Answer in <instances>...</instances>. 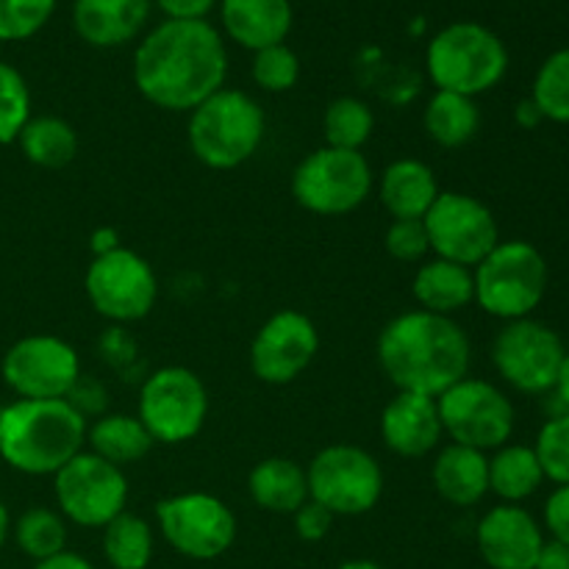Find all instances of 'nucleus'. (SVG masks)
Listing matches in <instances>:
<instances>
[{
  "label": "nucleus",
  "mask_w": 569,
  "mask_h": 569,
  "mask_svg": "<svg viewBox=\"0 0 569 569\" xmlns=\"http://www.w3.org/2000/svg\"><path fill=\"white\" fill-rule=\"evenodd\" d=\"M292 20L289 0H220L222 31L253 53L287 42Z\"/></svg>",
  "instance_id": "21"
},
{
  "label": "nucleus",
  "mask_w": 569,
  "mask_h": 569,
  "mask_svg": "<svg viewBox=\"0 0 569 569\" xmlns=\"http://www.w3.org/2000/svg\"><path fill=\"white\" fill-rule=\"evenodd\" d=\"M248 492L250 500L270 515H295L309 500V481L298 461L272 456L250 470Z\"/></svg>",
  "instance_id": "25"
},
{
  "label": "nucleus",
  "mask_w": 569,
  "mask_h": 569,
  "mask_svg": "<svg viewBox=\"0 0 569 569\" xmlns=\"http://www.w3.org/2000/svg\"><path fill=\"white\" fill-rule=\"evenodd\" d=\"M439 192L437 176L420 159L392 161L378 181V198L392 220H422Z\"/></svg>",
  "instance_id": "23"
},
{
  "label": "nucleus",
  "mask_w": 569,
  "mask_h": 569,
  "mask_svg": "<svg viewBox=\"0 0 569 569\" xmlns=\"http://www.w3.org/2000/svg\"><path fill=\"white\" fill-rule=\"evenodd\" d=\"M33 569H94L92 561L83 559V556L72 553V550H61L59 556H50V559L37 561Z\"/></svg>",
  "instance_id": "44"
},
{
  "label": "nucleus",
  "mask_w": 569,
  "mask_h": 569,
  "mask_svg": "<svg viewBox=\"0 0 569 569\" xmlns=\"http://www.w3.org/2000/svg\"><path fill=\"white\" fill-rule=\"evenodd\" d=\"M478 553L492 569H533L545 548L537 517L517 503H500L476 528Z\"/></svg>",
  "instance_id": "18"
},
{
  "label": "nucleus",
  "mask_w": 569,
  "mask_h": 569,
  "mask_svg": "<svg viewBox=\"0 0 569 569\" xmlns=\"http://www.w3.org/2000/svg\"><path fill=\"white\" fill-rule=\"evenodd\" d=\"M56 0H0V42H22L48 26Z\"/></svg>",
  "instance_id": "37"
},
{
  "label": "nucleus",
  "mask_w": 569,
  "mask_h": 569,
  "mask_svg": "<svg viewBox=\"0 0 569 569\" xmlns=\"http://www.w3.org/2000/svg\"><path fill=\"white\" fill-rule=\"evenodd\" d=\"M445 437L453 445L476 448L481 453L509 445L515 433V403L503 389L481 378H461L437 398Z\"/></svg>",
  "instance_id": "11"
},
{
  "label": "nucleus",
  "mask_w": 569,
  "mask_h": 569,
  "mask_svg": "<svg viewBox=\"0 0 569 569\" xmlns=\"http://www.w3.org/2000/svg\"><path fill=\"white\" fill-rule=\"evenodd\" d=\"M515 117H517V122H520V126H526V128H533V126H539V122H542V114H539L537 103H533L531 98L522 100V103L517 106Z\"/></svg>",
  "instance_id": "46"
},
{
  "label": "nucleus",
  "mask_w": 569,
  "mask_h": 569,
  "mask_svg": "<svg viewBox=\"0 0 569 569\" xmlns=\"http://www.w3.org/2000/svg\"><path fill=\"white\" fill-rule=\"evenodd\" d=\"M226 42L209 20L159 22L133 53V83L156 109H198L226 87Z\"/></svg>",
  "instance_id": "1"
},
{
  "label": "nucleus",
  "mask_w": 569,
  "mask_h": 569,
  "mask_svg": "<svg viewBox=\"0 0 569 569\" xmlns=\"http://www.w3.org/2000/svg\"><path fill=\"white\" fill-rule=\"evenodd\" d=\"M531 100L542 120L569 122V48L556 50L542 61L533 78Z\"/></svg>",
  "instance_id": "33"
},
{
  "label": "nucleus",
  "mask_w": 569,
  "mask_h": 569,
  "mask_svg": "<svg viewBox=\"0 0 569 569\" xmlns=\"http://www.w3.org/2000/svg\"><path fill=\"white\" fill-rule=\"evenodd\" d=\"M64 400L78 411V415L83 417V420H89V417H94V420H98V417H103L106 403H109V392H106L103 383L94 381V378L83 376L81 372V378L72 383L70 395H67Z\"/></svg>",
  "instance_id": "39"
},
{
  "label": "nucleus",
  "mask_w": 569,
  "mask_h": 569,
  "mask_svg": "<svg viewBox=\"0 0 569 569\" xmlns=\"http://www.w3.org/2000/svg\"><path fill=\"white\" fill-rule=\"evenodd\" d=\"M89 450L100 459L111 461L117 467H128L142 461L153 448V437L148 428L133 415H103L87 428Z\"/></svg>",
  "instance_id": "26"
},
{
  "label": "nucleus",
  "mask_w": 569,
  "mask_h": 569,
  "mask_svg": "<svg viewBox=\"0 0 569 569\" xmlns=\"http://www.w3.org/2000/svg\"><path fill=\"white\" fill-rule=\"evenodd\" d=\"M376 128V114L370 106L359 98H337L328 103L326 114H322V133H326L328 148L339 150H361L372 137Z\"/></svg>",
  "instance_id": "31"
},
{
  "label": "nucleus",
  "mask_w": 569,
  "mask_h": 569,
  "mask_svg": "<svg viewBox=\"0 0 569 569\" xmlns=\"http://www.w3.org/2000/svg\"><path fill=\"white\" fill-rule=\"evenodd\" d=\"M250 72H253L256 87H261L264 92H289L300 81V59L287 42L270 44V48L253 53Z\"/></svg>",
  "instance_id": "36"
},
{
  "label": "nucleus",
  "mask_w": 569,
  "mask_h": 569,
  "mask_svg": "<svg viewBox=\"0 0 569 569\" xmlns=\"http://www.w3.org/2000/svg\"><path fill=\"white\" fill-rule=\"evenodd\" d=\"M3 381L22 400H64L81 378V359L70 342L53 333H31L6 350Z\"/></svg>",
  "instance_id": "16"
},
{
  "label": "nucleus",
  "mask_w": 569,
  "mask_h": 569,
  "mask_svg": "<svg viewBox=\"0 0 569 569\" xmlns=\"http://www.w3.org/2000/svg\"><path fill=\"white\" fill-rule=\"evenodd\" d=\"M17 548L33 561H44L67 550V520L48 506H31L14 526Z\"/></svg>",
  "instance_id": "32"
},
{
  "label": "nucleus",
  "mask_w": 569,
  "mask_h": 569,
  "mask_svg": "<svg viewBox=\"0 0 569 569\" xmlns=\"http://www.w3.org/2000/svg\"><path fill=\"white\" fill-rule=\"evenodd\" d=\"M153 0H72V28L92 48H122L144 31Z\"/></svg>",
  "instance_id": "20"
},
{
  "label": "nucleus",
  "mask_w": 569,
  "mask_h": 569,
  "mask_svg": "<svg viewBox=\"0 0 569 569\" xmlns=\"http://www.w3.org/2000/svg\"><path fill=\"white\" fill-rule=\"evenodd\" d=\"M103 556L111 569H148L153 559L150 522L131 511H122L103 528Z\"/></svg>",
  "instance_id": "30"
},
{
  "label": "nucleus",
  "mask_w": 569,
  "mask_h": 569,
  "mask_svg": "<svg viewBox=\"0 0 569 569\" xmlns=\"http://www.w3.org/2000/svg\"><path fill=\"white\" fill-rule=\"evenodd\" d=\"M533 450L542 465L545 481H553L556 487H569V411L550 417L539 428Z\"/></svg>",
  "instance_id": "35"
},
{
  "label": "nucleus",
  "mask_w": 569,
  "mask_h": 569,
  "mask_svg": "<svg viewBox=\"0 0 569 569\" xmlns=\"http://www.w3.org/2000/svg\"><path fill=\"white\" fill-rule=\"evenodd\" d=\"M9 531H11L9 509H6V503H3V500H0V550H3L6 539H9Z\"/></svg>",
  "instance_id": "48"
},
{
  "label": "nucleus",
  "mask_w": 569,
  "mask_h": 569,
  "mask_svg": "<svg viewBox=\"0 0 569 569\" xmlns=\"http://www.w3.org/2000/svg\"><path fill=\"white\" fill-rule=\"evenodd\" d=\"M426 67L433 87L442 92L478 98L503 81L509 50L492 28L461 20L445 26L428 42Z\"/></svg>",
  "instance_id": "5"
},
{
  "label": "nucleus",
  "mask_w": 569,
  "mask_h": 569,
  "mask_svg": "<svg viewBox=\"0 0 569 569\" xmlns=\"http://www.w3.org/2000/svg\"><path fill=\"white\" fill-rule=\"evenodd\" d=\"M292 194L311 214H350L372 194V167L361 150H339L326 144L295 167Z\"/></svg>",
  "instance_id": "7"
},
{
  "label": "nucleus",
  "mask_w": 569,
  "mask_h": 569,
  "mask_svg": "<svg viewBox=\"0 0 569 569\" xmlns=\"http://www.w3.org/2000/svg\"><path fill=\"white\" fill-rule=\"evenodd\" d=\"M309 500L333 517H359L378 506L383 495V470L359 445L337 442L322 448L306 467Z\"/></svg>",
  "instance_id": "8"
},
{
  "label": "nucleus",
  "mask_w": 569,
  "mask_h": 569,
  "mask_svg": "<svg viewBox=\"0 0 569 569\" xmlns=\"http://www.w3.org/2000/svg\"><path fill=\"white\" fill-rule=\"evenodd\" d=\"M139 422L153 442L183 445L198 437L209 417V392L189 367H161L139 389Z\"/></svg>",
  "instance_id": "9"
},
{
  "label": "nucleus",
  "mask_w": 569,
  "mask_h": 569,
  "mask_svg": "<svg viewBox=\"0 0 569 569\" xmlns=\"http://www.w3.org/2000/svg\"><path fill=\"white\" fill-rule=\"evenodd\" d=\"M437 398L415 392H398L381 415V439L392 453L403 459H422L442 442Z\"/></svg>",
  "instance_id": "19"
},
{
  "label": "nucleus",
  "mask_w": 569,
  "mask_h": 569,
  "mask_svg": "<svg viewBox=\"0 0 569 569\" xmlns=\"http://www.w3.org/2000/svg\"><path fill=\"white\" fill-rule=\"evenodd\" d=\"M411 292H415V300L422 311L453 317L456 311L476 303V278H472L470 267L431 259L420 264Z\"/></svg>",
  "instance_id": "24"
},
{
  "label": "nucleus",
  "mask_w": 569,
  "mask_h": 569,
  "mask_svg": "<svg viewBox=\"0 0 569 569\" xmlns=\"http://www.w3.org/2000/svg\"><path fill=\"white\" fill-rule=\"evenodd\" d=\"M545 528L556 542L569 545V487H556L545 500Z\"/></svg>",
  "instance_id": "41"
},
{
  "label": "nucleus",
  "mask_w": 569,
  "mask_h": 569,
  "mask_svg": "<svg viewBox=\"0 0 569 569\" xmlns=\"http://www.w3.org/2000/svg\"><path fill=\"white\" fill-rule=\"evenodd\" d=\"M267 117L261 106L239 89H226L189 111V150L211 170H233L253 159L264 142Z\"/></svg>",
  "instance_id": "4"
},
{
  "label": "nucleus",
  "mask_w": 569,
  "mask_h": 569,
  "mask_svg": "<svg viewBox=\"0 0 569 569\" xmlns=\"http://www.w3.org/2000/svg\"><path fill=\"white\" fill-rule=\"evenodd\" d=\"M295 533H298L303 542H322V539L331 533L333 515L328 509H322L315 500H306L298 511H295Z\"/></svg>",
  "instance_id": "40"
},
{
  "label": "nucleus",
  "mask_w": 569,
  "mask_h": 569,
  "mask_svg": "<svg viewBox=\"0 0 569 569\" xmlns=\"http://www.w3.org/2000/svg\"><path fill=\"white\" fill-rule=\"evenodd\" d=\"M337 569H387V567H383V565H378V561L356 559V561H345V565H339Z\"/></svg>",
  "instance_id": "49"
},
{
  "label": "nucleus",
  "mask_w": 569,
  "mask_h": 569,
  "mask_svg": "<svg viewBox=\"0 0 569 569\" xmlns=\"http://www.w3.org/2000/svg\"><path fill=\"white\" fill-rule=\"evenodd\" d=\"M383 248L392 256L395 261L403 264H417L426 261L431 253V242H428L426 222L422 220H392L389 222L387 233H383Z\"/></svg>",
  "instance_id": "38"
},
{
  "label": "nucleus",
  "mask_w": 569,
  "mask_h": 569,
  "mask_svg": "<svg viewBox=\"0 0 569 569\" xmlns=\"http://www.w3.org/2000/svg\"><path fill=\"white\" fill-rule=\"evenodd\" d=\"M156 526L176 553L192 561H214L237 542V515L209 492H181L159 500Z\"/></svg>",
  "instance_id": "10"
},
{
  "label": "nucleus",
  "mask_w": 569,
  "mask_h": 569,
  "mask_svg": "<svg viewBox=\"0 0 569 569\" xmlns=\"http://www.w3.org/2000/svg\"><path fill=\"white\" fill-rule=\"evenodd\" d=\"M89 306L111 322H137L153 311L159 281L148 259L128 248L94 256L83 276Z\"/></svg>",
  "instance_id": "14"
},
{
  "label": "nucleus",
  "mask_w": 569,
  "mask_h": 569,
  "mask_svg": "<svg viewBox=\"0 0 569 569\" xmlns=\"http://www.w3.org/2000/svg\"><path fill=\"white\" fill-rule=\"evenodd\" d=\"M567 348L559 333L545 322H506L492 342V365L511 389L522 395H545L556 387Z\"/></svg>",
  "instance_id": "13"
},
{
  "label": "nucleus",
  "mask_w": 569,
  "mask_h": 569,
  "mask_svg": "<svg viewBox=\"0 0 569 569\" xmlns=\"http://www.w3.org/2000/svg\"><path fill=\"white\" fill-rule=\"evenodd\" d=\"M31 120V89L17 67L0 61V144L17 142Z\"/></svg>",
  "instance_id": "34"
},
{
  "label": "nucleus",
  "mask_w": 569,
  "mask_h": 569,
  "mask_svg": "<svg viewBox=\"0 0 569 569\" xmlns=\"http://www.w3.org/2000/svg\"><path fill=\"white\" fill-rule=\"evenodd\" d=\"M128 478L122 467L100 459L92 450L72 456L53 476L59 515L81 528H106L128 506Z\"/></svg>",
  "instance_id": "12"
},
{
  "label": "nucleus",
  "mask_w": 569,
  "mask_h": 569,
  "mask_svg": "<svg viewBox=\"0 0 569 569\" xmlns=\"http://www.w3.org/2000/svg\"><path fill=\"white\" fill-rule=\"evenodd\" d=\"M320 331L298 309H281L256 331L250 345V370L261 383L283 387L303 376L317 359Z\"/></svg>",
  "instance_id": "17"
},
{
  "label": "nucleus",
  "mask_w": 569,
  "mask_h": 569,
  "mask_svg": "<svg viewBox=\"0 0 569 569\" xmlns=\"http://www.w3.org/2000/svg\"><path fill=\"white\" fill-rule=\"evenodd\" d=\"M422 222H426L431 253L470 270L481 264L500 242V228L492 209L467 192H439Z\"/></svg>",
  "instance_id": "15"
},
{
  "label": "nucleus",
  "mask_w": 569,
  "mask_h": 569,
  "mask_svg": "<svg viewBox=\"0 0 569 569\" xmlns=\"http://www.w3.org/2000/svg\"><path fill=\"white\" fill-rule=\"evenodd\" d=\"M542 483V465L537 459V450L528 445H503L489 459V492L498 495L503 503L520 506L522 500L537 495Z\"/></svg>",
  "instance_id": "27"
},
{
  "label": "nucleus",
  "mask_w": 569,
  "mask_h": 569,
  "mask_svg": "<svg viewBox=\"0 0 569 569\" xmlns=\"http://www.w3.org/2000/svg\"><path fill=\"white\" fill-rule=\"evenodd\" d=\"M378 365L398 392L439 398L470 376L472 345L453 317L403 311L378 337Z\"/></svg>",
  "instance_id": "2"
},
{
  "label": "nucleus",
  "mask_w": 569,
  "mask_h": 569,
  "mask_svg": "<svg viewBox=\"0 0 569 569\" xmlns=\"http://www.w3.org/2000/svg\"><path fill=\"white\" fill-rule=\"evenodd\" d=\"M476 303L498 320H526L548 292V261L526 239H500L492 253L472 267Z\"/></svg>",
  "instance_id": "6"
},
{
  "label": "nucleus",
  "mask_w": 569,
  "mask_h": 569,
  "mask_svg": "<svg viewBox=\"0 0 569 569\" xmlns=\"http://www.w3.org/2000/svg\"><path fill=\"white\" fill-rule=\"evenodd\" d=\"M167 20H206L220 0H153Z\"/></svg>",
  "instance_id": "42"
},
{
  "label": "nucleus",
  "mask_w": 569,
  "mask_h": 569,
  "mask_svg": "<svg viewBox=\"0 0 569 569\" xmlns=\"http://www.w3.org/2000/svg\"><path fill=\"white\" fill-rule=\"evenodd\" d=\"M553 389H556V395H559L561 403H565L567 411H569V350H567L565 361H561V370H559V378H556Z\"/></svg>",
  "instance_id": "47"
},
{
  "label": "nucleus",
  "mask_w": 569,
  "mask_h": 569,
  "mask_svg": "<svg viewBox=\"0 0 569 569\" xmlns=\"http://www.w3.org/2000/svg\"><path fill=\"white\" fill-rule=\"evenodd\" d=\"M431 483L450 506L470 509L489 492V456L465 445H445L431 465Z\"/></svg>",
  "instance_id": "22"
},
{
  "label": "nucleus",
  "mask_w": 569,
  "mask_h": 569,
  "mask_svg": "<svg viewBox=\"0 0 569 569\" xmlns=\"http://www.w3.org/2000/svg\"><path fill=\"white\" fill-rule=\"evenodd\" d=\"M89 248H92L94 256H106V253H114L120 244V233L114 228H98V231L89 237Z\"/></svg>",
  "instance_id": "45"
},
{
  "label": "nucleus",
  "mask_w": 569,
  "mask_h": 569,
  "mask_svg": "<svg viewBox=\"0 0 569 569\" xmlns=\"http://www.w3.org/2000/svg\"><path fill=\"white\" fill-rule=\"evenodd\" d=\"M22 156L42 170H61L78 153V133L61 117H31L17 137Z\"/></svg>",
  "instance_id": "29"
},
{
  "label": "nucleus",
  "mask_w": 569,
  "mask_h": 569,
  "mask_svg": "<svg viewBox=\"0 0 569 569\" xmlns=\"http://www.w3.org/2000/svg\"><path fill=\"white\" fill-rule=\"evenodd\" d=\"M426 131L439 148H465L467 142H472L481 128V111H478L476 98H467V94L456 92H442L437 89L433 98L428 100L426 114Z\"/></svg>",
  "instance_id": "28"
},
{
  "label": "nucleus",
  "mask_w": 569,
  "mask_h": 569,
  "mask_svg": "<svg viewBox=\"0 0 569 569\" xmlns=\"http://www.w3.org/2000/svg\"><path fill=\"white\" fill-rule=\"evenodd\" d=\"M87 428L67 400L17 398L0 409V459L22 476H56L83 450Z\"/></svg>",
  "instance_id": "3"
},
{
  "label": "nucleus",
  "mask_w": 569,
  "mask_h": 569,
  "mask_svg": "<svg viewBox=\"0 0 569 569\" xmlns=\"http://www.w3.org/2000/svg\"><path fill=\"white\" fill-rule=\"evenodd\" d=\"M533 569H569V545L556 542V539L545 542L542 553H539L537 567Z\"/></svg>",
  "instance_id": "43"
}]
</instances>
